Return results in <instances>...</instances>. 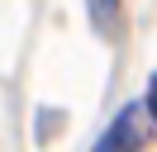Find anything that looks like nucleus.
Masks as SVG:
<instances>
[{"label":"nucleus","mask_w":157,"mask_h":152,"mask_svg":"<svg viewBox=\"0 0 157 152\" xmlns=\"http://www.w3.org/2000/svg\"><path fill=\"white\" fill-rule=\"evenodd\" d=\"M147 114L157 119V76H152V86H147Z\"/></svg>","instance_id":"obj_2"},{"label":"nucleus","mask_w":157,"mask_h":152,"mask_svg":"<svg viewBox=\"0 0 157 152\" xmlns=\"http://www.w3.org/2000/svg\"><path fill=\"white\" fill-rule=\"evenodd\" d=\"M138 142H143V133H138V109H124L105 128V138L95 142V152H133Z\"/></svg>","instance_id":"obj_1"}]
</instances>
